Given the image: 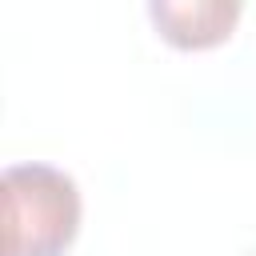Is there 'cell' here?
I'll list each match as a JSON object with an SVG mask.
<instances>
[{"mask_svg":"<svg viewBox=\"0 0 256 256\" xmlns=\"http://www.w3.org/2000/svg\"><path fill=\"white\" fill-rule=\"evenodd\" d=\"M148 16L168 44L208 48L232 32V24L240 20V4L236 0H152Z\"/></svg>","mask_w":256,"mask_h":256,"instance_id":"cell-2","label":"cell"},{"mask_svg":"<svg viewBox=\"0 0 256 256\" xmlns=\"http://www.w3.org/2000/svg\"><path fill=\"white\" fill-rule=\"evenodd\" d=\"M4 256H60L80 228V188L52 164H8L0 176Z\"/></svg>","mask_w":256,"mask_h":256,"instance_id":"cell-1","label":"cell"}]
</instances>
